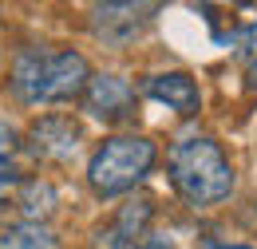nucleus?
Masks as SVG:
<instances>
[{"mask_svg":"<svg viewBox=\"0 0 257 249\" xmlns=\"http://www.w3.org/2000/svg\"><path fill=\"white\" fill-rule=\"evenodd\" d=\"M0 249H56V237L48 225H12L8 233H0Z\"/></svg>","mask_w":257,"mask_h":249,"instance_id":"nucleus-9","label":"nucleus"},{"mask_svg":"<svg viewBox=\"0 0 257 249\" xmlns=\"http://www.w3.org/2000/svg\"><path fill=\"white\" fill-rule=\"evenodd\" d=\"M99 249H166L162 241H147V237H119L115 229L99 233Z\"/></svg>","mask_w":257,"mask_h":249,"instance_id":"nucleus-12","label":"nucleus"},{"mask_svg":"<svg viewBox=\"0 0 257 249\" xmlns=\"http://www.w3.org/2000/svg\"><path fill=\"white\" fill-rule=\"evenodd\" d=\"M155 158L159 151L147 135H115L95 147V155L87 162V182L99 198H119L155 170Z\"/></svg>","mask_w":257,"mask_h":249,"instance_id":"nucleus-3","label":"nucleus"},{"mask_svg":"<svg viewBox=\"0 0 257 249\" xmlns=\"http://www.w3.org/2000/svg\"><path fill=\"white\" fill-rule=\"evenodd\" d=\"M155 12H159V4H99L91 12V24H95V36L103 44L123 48L151 24Z\"/></svg>","mask_w":257,"mask_h":249,"instance_id":"nucleus-5","label":"nucleus"},{"mask_svg":"<svg viewBox=\"0 0 257 249\" xmlns=\"http://www.w3.org/2000/svg\"><path fill=\"white\" fill-rule=\"evenodd\" d=\"M20 186H24L20 170H16L12 162H0V210L8 206V198H12V194H20Z\"/></svg>","mask_w":257,"mask_h":249,"instance_id":"nucleus-13","label":"nucleus"},{"mask_svg":"<svg viewBox=\"0 0 257 249\" xmlns=\"http://www.w3.org/2000/svg\"><path fill=\"white\" fill-rule=\"evenodd\" d=\"M16 206H20L24 221L44 225V218H52V210H56V186L44 182V178H24V186L16 194Z\"/></svg>","mask_w":257,"mask_h":249,"instance_id":"nucleus-8","label":"nucleus"},{"mask_svg":"<svg viewBox=\"0 0 257 249\" xmlns=\"http://www.w3.org/2000/svg\"><path fill=\"white\" fill-rule=\"evenodd\" d=\"M166 170H170V186L190 206H218L233 194V166L225 151L206 135L178 139L166 151Z\"/></svg>","mask_w":257,"mask_h":249,"instance_id":"nucleus-2","label":"nucleus"},{"mask_svg":"<svg viewBox=\"0 0 257 249\" xmlns=\"http://www.w3.org/2000/svg\"><path fill=\"white\" fill-rule=\"evenodd\" d=\"M233 48H237V56L249 63V67L257 63V20H249L245 28L233 32Z\"/></svg>","mask_w":257,"mask_h":249,"instance_id":"nucleus-11","label":"nucleus"},{"mask_svg":"<svg viewBox=\"0 0 257 249\" xmlns=\"http://www.w3.org/2000/svg\"><path fill=\"white\" fill-rule=\"evenodd\" d=\"M147 95L155 103H166L170 111L186 115V119L198 115V107H202V91H198V83L186 71H159V75H151L147 79Z\"/></svg>","mask_w":257,"mask_h":249,"instance_id":"nucleus-7","label":"nucleus"},{"mask_svg":"<svg viewBox=\"0 0 257 249\" xmlns=\"http://www.w3.org/2000/svg\"><path fill=\"white\" fill-rule=\"evenodd\" d=\"M16 147H20V135H16L8 123H0V162H12Z\"/></svg>","mask_w":257,"mask_h":249,"instance_id":"nucleus-14","label":"nucleus"},{"mask_svg":"<svg viewBox=\"0 0 257 249\" xmlns=\"http://www.w3.org/2000/svg\"><path fill=\"white\" fill-rule=\"evenodd\" d=\"M131 103H135V91H131L127 79L115 75V71L91 75V83H87V91H83V107H87L95 119H103V123H115V119L131 115Z\"/></svg>","mask_w":257,"mask_h":249,"instance_id":"nucleus-6","label":"nucleus"},{"mask_svg":"<svg viewBox=\"0 0 257 249\" xmlns=\"http://www.w3.org/2000/svg\"><path fill=\"white\" fill-rule=\"evenodd\" d=\"M155 214V206L147 202V198H139V202H131L127 210L119 214V225H115V233L119 237H147L143 233V225H147V218Z\"/></svg>","mask_w":257,"mask_h":249,"instance_id":"nucleus-10","label":"nucleus"},{"mask_svg":"<svg viewBox=\"0 0 257 249\" xmlns=\"http://www.w3.org/2000/svg\"><path fill=\"white\" fill-rule=\"evenodd\" d=\"M87 83H91V67L71 48H60V52L24 48L12 60V75H8V87L24 107L71 103L87 91Z\"/></svg>","mask_w":257,"mask_h":249,"instance_id":"nucleus-1","label":"nucleus"},{"mask_svg":"<svg viewBox=\"0 0 257 249\" xmlns=\"http://www.w3.org/2000/svg\"><path fill=\"white\" fill-rule=\"evenodd\" d=\"M79 123L67 115H44L28 127V151L40 162H67L79 151Z\"/></svg>","mask_w":257,"mask_h":249,"instance_id":"nucleus-4","label":"nucleus"}]
</instances>
